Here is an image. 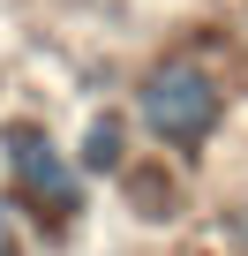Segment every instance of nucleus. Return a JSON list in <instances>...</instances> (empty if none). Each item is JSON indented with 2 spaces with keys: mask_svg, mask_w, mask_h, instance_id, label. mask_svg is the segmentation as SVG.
<instances>
[{
  "mask_svg": "<svg viewBox=\"0 0 248 256\" xmlns=\"http://www.w3.org/2000/svg\"><path fill=\"white\" fill-rule=\"evenodd\" d=\"M8 166H15V181H23L38 204L75 211V166L53 151V136H45V128H8Z\"/></svg>",
  "mask_w": 248,
  "mask_h": 256,
  "instance_id": "obj_2",
  "label": "nucleus"
},
{
  "mask_svg": "<svg viewBox=\"0 0 248 256\" xmlns=\"http://www.w3.org/2000/svg\"><path fill=\"white\" fill-rule=\"evenodd\" d=\"M0 256H15V241H8V211H0Z\"/></svg>",
  "mask_w": 248,
  "mask_h": 256,
  "instance_id": "obj_4",
  "label": "nucleus"
},
{
  "mask_svg": "<svg viewBox=\"0 0 248 256\" xmlns=\"http://www.w3.org/2000/svg\"><path fill=\"white\" fill-rule=\"evenodd\" d=\"M233 234H241V248H248V211H241V218H233Z\"/></svg>",
  "mask_w": 248,
  "mask_h": 256,
  "instance_id": "obj_5",
  "label": "nucleus"
},
{
  "mask_svg": "<svg viewBox=\"0 0 248 256\" xmlns=\"http://www.w3.org/2000/svg\"><path fill=\"white\" fill-rule=\"evenodd\" d=\"M143 128L158 144H203L211 128H218V83L196 68V60H166L143 76Z\"/></svg>",
  "mask_w": 248,
  "mask_h": 256,
  "instance_id": "obj_1",
  "label": "nucleus"
},
{
  "mask_svg": "<svg viewBox=\"0 0 248 256\" xmlns=\"http://www.w3.org/2000/svg\"><path fill=\"white\" fill-rule=\"evenodd\" d=\"M113 158H120V128H113V120H90V136H83V166L105 174Z\"/></svg>",
  "mask_w": 248,
  "mask_h": 256,
  "instance_id": "obj_3",
  "label": "nucleus"
}]
</instances>
